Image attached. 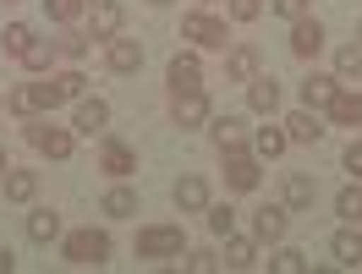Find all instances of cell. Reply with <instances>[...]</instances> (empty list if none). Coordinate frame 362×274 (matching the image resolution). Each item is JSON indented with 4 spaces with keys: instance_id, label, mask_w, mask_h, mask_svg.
Returning <instances> with one entry per match:
<instances>
[{
    "instance_id": "obj_4",
    "label": "cell",
    "mask_w": 362,
    "mask_h": 274,
    "mask_svg": "<svg viewBox=\"0 0 362 274\" xmlns=\"http://www.w3.org/2000/svg\"><path fill=\"white\" fill-rule=\"evenodd\" d=\"M181 39H192L198 49H226L230 28L220 23V17H209V11H187V17H181Z\"/></svg>"
},
{
    "instance_id": "obj_7",
    "label": "cell",
    "mask_w": 362,
    "mask_h": 274,
    "mask_svg": "<svg viewBox=\"0 0 362 274\" xmlns=\"http://www.w3.org/2000/svg\"><path fill=\"white\" fill-rule=\"evenodd\" d=\"M105 126H110V105L99 99V93H83L77 99V110H71V132H83V137H105Z\"/></svg>"
},
{
    "instance_id": "obj_37",
    "label": "cell",
    "mask_w": 362,
    "mask_h": 274,
    "mask_svg": "<svg viewBox=\"0 0 362 274\" xmlns=\"http://www.w3.org/2000/svg\"><path fill=\"white\" fill-rule=\"evenodd\" d=\"M264 17V0H230V23H258Z\"/></svg>"
},
{
    "instance_id": "obj_9",
    "label": "cell",
    "mask_w": 362,
    "mask_h": 274,
    "mask_svg": "<svg viewBox=\"0 0 362 274\" xmlns=\"http://www.w3.org/2000/svg\"><path fill=\"white\" fill-rule=\"evenodd\" d=\"M209 99H204V88H192V93H170V121H176L181 132L187 126H209Z\"/></svg>"
},
{
    "instance_id": "obj_14",
    "label": "cell",
    "mask_w": 362,
    "mask_h": 274,
    "mask_svg": "<svg viewBox=\"0 0 362 274\" xmlns=\"http://www.w3.org/2000/svg\"><path fill=\"white\" fill-rule=\"evenodd\" d=\"M258 181H264V170H258V160H252L247 148H242V154H226V186L230 192H252Z\"/></svg>"
},
{
    "instance_id": "obj_15",
    "label": "cell",
    "mask_w": 362,
    "mask_h": 274,
    "mask_svg": "<svg viewBox=\"0 0 362 274\" xmlns=\"http://www.w3.org/2000/svg\"><path fill=\"white\" fill-rule=\"evenodd\" d=\"M165 83H170V93H192V88H204V66H198V55H170V66H165Z\"/></svg>"
},
{
    "instance_id": "obj_23",
    "label": "cell",
    "mask_w": 362,
    "mask_h": 274,
    "mask_svg": "<svg viewBox=\"0 0 362 274\" xmlns=\"http://www.w3.org/2000/svg\"><path fill=\"white\" fill-rule=\"evenodd\" d=\"M55 236H61V214H55V208H33V214H28V242L49 247Z\"/></svg>"
},
{
    "instance_id": "obj_36",
    "label": "cell",
    "mask_w": 362,
    "mask_h": 274,
    "mask_svg": "<svg viewBox=\"0 0 362 274\" xmlns=\"http://www.w3.org/2000/svg\"><path fill=\"white\" fill-rule=\"evenodd\" d=\"M33 39H39V33H33L28 23H11V28H6V55H17V61H23V49L33 44Z\"/></svg>"
},
{
    "instance_id": "obj_2",
    "label": "cell",
    "mask_w": 362,
    "mask_h": 274,
    "mask_svg": "<svg viewBox=\"0 0 362 274\" xmlns=\"http://www.w3.org/2000/svg\"><path fill=\"white\" fill-rule=\"evenodd\" d=\"M61 258L77 263V269H105L110 263V230H99V225L71 230L66 242H61Z\"/></svg>"
},
{
    "instance_id": "obj_22",
    "label": "cell",
    "mask_w": 362,
    "mask_h": 274,
    "mask_svg": "<svg viewBox=\"0 0 362 274\" xmlns=\"http://www.w3.org/2000/svg\"><path fill=\"white\" fill-rule=\"evenodd\" d=\"M329 121H335V126H362V93L340 88L335 99H329Z\"/></svg>"
},
{
    "instance_id": "obj_24",
    "label": "cell",
    "mask_w": 362,
    "mask_h": 274,
    "mask_svg": "<svg viewBox=\"0 0 362 274\" xmlns=\"http://www.w3.org/2000/svg\"><path fill=\"white\" fill-rule=\"evenodd\" d=\"M286 137H291V143H318V137H324V126H318V115L302 105V110L286 115Z\"/></svg>"
},
{
    "instance_id": "obj_26",
    "label": "cell",
    "mask_w": 362,
    "mask_h": 274,
    "mask_svg": "<svg viewBox=\"0 0 362 274\" xmlns=\"http://www.w3.org/2000/svg\"><path fill=\"white\" fill-rule=\"evenodd\" d=\"M99 214H110V220H132V214H137V192H132V186H110V192L99 198Z\"/></svg>"
},
{
    "instance_id": "obj_42",
    "label": "cell",
    "mask_w": 362,
    "mask_h": 274,
    "mask_svg": "<svg viewBox=\"0 0 362 274\" xmlns=\"http://www.w3.org/2000/svg\"><path fill=\"white\" fill-rule=\"evenodd\" d=\"M148 6H170V0H148Z\"/></svg>"
},
{
    "instance_id": "obj_34",
    "label": "cell",
    "mask_w": 362,
    "mask_h": 274,
    "mask_svg": "<svg viewBox=\"0 0 362 274\" xmlns=\"http://www.w3.org/2000/svg\"><path fill=\"white\" fill-rule=\"evenodd\" d=\"M286 143H291V137L280 132V126H258V137H252V148H258L264 160H274V154H286Z\"/></svg>"
},
{
    "instance_id": "obj_20",
    "label": "cell",
    "mask_w": 362,
    "mask_h": 274,
    "mask_svg": "<svg viewBox=\"0 0 362 274\" xmlns=\"http://www.w3.org/2000/svg\"><path fill=\"white\" fill-rule=\"evenodd\" d=\"M0 181H6V198H11V203H33V198H39V176H33V170L6 165V170H0Z\"/></svg>"
},
{
    "instance_id": "obj_19",
    "label": "cell",
    "mask_w": 362,
    "mask_h": 274,
    "mask_svg": "<svg viewBox=\"0 0 362 274\" xmlns=\"http://www.w3.org/2000/svg\"><path fill=\"white\" fill-rule=\"evenodd\" d=\"M340 88H346L340 77H329V71H313V77L302 83V105H308V110H329V99H335Z\"/></svg>"
},
{
    "instance_id": "obj_38",
    "label": "cell",
    "mask_w": 362,
    "mask_h": 274,
    "mask_svg": "<svg viewBox=\"0 0 362 274\" xmlns=\"http://www.w3.org/2000/svg\"><path fill=\"white\" fill-rule=\"evenodd\" d=\"M181 269H192V274H209V269H220V258H214V252H187V258H181Z\"/></svg>"
},
{
    "instance_id": "obj_27",
    "label": "cell",
    "mask_w": 362,
    "mask_h": 274,
    "mask_svg": "<svg viewBox=\"0 0 362 274\" xmlns=\"http://www.w3.org/2000/svg\"><path fill=\"white\" fill-rule=\"evenodd\" d=\"M258 263V247H252L247 236H226V258H220V269H252Z\"/></svg>"
},
{
    "instance_id": "obj_39",
    "label": "cell",
    "mask_w": 362,
    "mask_h": 274,
    "mask_svg": "<svg viewBox=\"0 0 362 274\" xmlns=\"http://www.w3.org/2000/svg\"><path fill=\"white\" fill-rule=\"evenodd\" d=\"M269 6L286 17V23H296V17H308V6H313V0H269Z\"/></svg>"
},
{
    "instance_id": "obj_13",
    "label": "cell",
    "mask_w": 362,
    "mask_h": 274,
    "mask_svg": "<svg viewBox=\"0 0 362 274\" xmlns=\"http://www.w3.org/2000/svg\"><path fill=\"white\" fill-rule=\"evenodd\" d=\"M318 49H324V23L318 17H296L291 23V55L296 61H313Z\"/></svg>"
},
{
    "instance_id": "obj_40",
    "label": "cell",
    "mask_w": 362,
    "mask_h": 274,
    "mask_svg": "<svg viewBox=\"0 0 362 274\" xmlns=\"http://www.w3.org/2000/svg\"><path fill=\"white\" fill-rule=\"evenodd\" d=\"M340 160H346V170H351V176H362V137H351V143H346V154H340Z\"/></svg>"
},
{
    "instance_id": "obj_45",
    "label": "cell",
    "mask_w": 362,
    "mask_h": 274,
    "mask_svg": "<svg viewBox=\"0 0 362 274\" xmlns=\"http://www.w3.org/2000/svg\"><path fill=\"white\" fill-rule=\"evenodd\" d=\"M357 33H362V28H357Z\"/></svg>"
},
{
    "instance_id": "obj_18",
    "label": "cell",
    "mask_w": 362,
    "mask_h": 274,
    "mask_svg": "<svg viewBox=\"0 0 362 274\" xmlns=\"http://www.w3.org/2000/svg\"><path fill=\"white\" fill-rule=\"evenodd\" d=\"M247 110L252 115H274L280 110V83H274L269 71H258V77L247 83Z\"/></svg>"
},
{
    "instance_id": "obj_35",
    "label": "cell",
    "mask_w": 362,
    "mask_h": 274,
    "mask_svg": "<svg viewBox=\"0 0 362 274\" xmlns=\"http://www.w3.org/2000/svg\"><path fill=\"white\" fill-rule=\"evenodd\" d=\"M204 214H209V230H214V236H230V230H236V208L230 203H209Z\"/></svg>"
},
{
    "instance_id": "obj_21",
    "label": "cell",
    "mask_w": 362,
    "mask_h": 274,
    "mask_svg": "<svg viewBox=\"0 0 362 274\" xmlns=\"http://www.w3.org/2000/svg\"><path fill=\"white\" fill-rule=\"evenodd\" d=\"M329 252H335V263H340V269H362V236H357L351 225L329 236Z\"/></svg>"
},
{
    "instance_id": "obj_30",
    "label": "cell",
    "mask_w": 362,
    "mask_h": 274,
    "mask_svg": "<svg viewBox=\"0 0 362 274\" xmlns=\"http://www.w3.org/2000/svg\"><path fill=\"white\" fill-rule=\"evenodd\" d=\"M335 77L340 83H357L362 77V44H340L335 49Z\"/></svg>"
},
{
    "instance_id": "obj_44",
    "label": "cell",
    "mask_w": 362,
    "mask_h": 274,
    "mask_svg": "<svg viewBox=\"0 0 362 274\" xmlns=\"http://www.w3.org/2000/svg\"><path fill=\"white\" fill-rule=\"evenodd\" d=\"M204 6H214V0H204Z\"/></svg>"
},
{
    "instance_id": "obj_33",
    "label": "cell",
    "mask_w": 362,
    "mask_h": 274,
    "mask_svg": "<svg viewBox=\"0 0 362 274\" xmlns=\"http://www.w3.org/2000/svg\"><path fill=\"white\" fill-rule=\"evenodd\" d=\"M93 0H45V11H49V23H77V17H83V11H88Z\"/></svg>"
},
{
    "instance_id": "obj_10",
    "label": "cell",
    "mask_w": 362,
    "mask_h": 274,
    "mask_svg": "<svg viewBox=\"0 0 362 274\" xmlns=\"http://www.w3.org/2000/svg\"><path fill=\"white\" fill-rule=\"evenodd\" d=\"M209 137L220 154H242L247 148V121L242 115H209Z\"/></svg>"
},
{
    "instance_id": "obj_32",
    "label": "cell",
    "mask_w": 362,
    "mask_h": 274,
    "mask_svg": "<svg viewBox=\"0 0 362 274\" xmlns=\"http://www.w3.org/2000/svg\"><path fill=\"white\" fill-rule=\"evenodd\" d=\"M269 269H274V274H308L313 263H308V252H296V247H280V252L269 258Z\"/></svg>"
},
{
    "instance_id": "obj_28",
    "label": "cell",
    "mask_w": 362,
    "mask_h": 274,
    "mask_svg": "<svg viewBox=\"0 0 362 274\" xmlns=\"http://www.w3.org/2000/svg\"><path fill=\"white\" fill-rule=\"evenodd\" d=\"M23 66L33 71V77H45V71L55 66V39H33V44L23 49Z\"/></svg>"
},
{
    "instance_id": "obj_3",
    "label": "cell",
    "mask_w": 362,
    "mask_h": 274,
    "mask_svg": "<svg viewBox=\"0 0 362 274\" xmlns=\"http://www.w3.org/2000/svg\"><path fill=\"white\" fill-rule=\"evenodd\" d=\"M28 143L49 154V160H71V148H77V132L71 126H55V121H28Z\"/></svg>"
},
{
    "instance_id": "obj_31",
    "label": "cell",
    "mask_w": 362,
    "mask_h": 274,
    "mask_svg": "<svg viewBox=\"0 0 362 274\" xmlns=\"http://www.w3.org/2000/svg\"><path fill=\"white\" fill-rule=\"evenodd\" d=\"M55 55H66V61H83L88 55V33H77V28H61V39H55Z\"/></svg>"
},
{
    "instance_id": "obj_1",
    "label": "cell",
    "mask_w": 362,
    "mask_h": 274,
    "mask_svg": "<svg viewBox=\"0 0 362 274\" xmlns=\"http://www.w3.org/2000/svg\"><path fill=\"white\" fill-rule=\"evenodd\" d=\"M83 71H49V83H23V88H11V115H23V121H33V115H49L55 105H66V99H83Z\"/></svg>"
},
{
    "instance_id": "obj_16",
    "label": "cell",
    "mask_w": 362,
    "mask_h": 274,
    "mask_svg": "<svg viewBox=\"0 0 362 274\" xmlns=\"http://www.w3.org/2000/svg\"><path fill=\"white\" fill-rule=\"evenodd\" d=\"M170 198H176L181 214H204V208H209V181H204V176H181V181L170 186Z\"/></svg>"
},
{
    "instance_id": "obj_12",
    "label": "cell",
    "mask_w": 362,
    "mask_h": 274,
    "mask_svg": "<svg viewBox=\"0 0 362 274\" xmlns=\"http://www.w3.org/2000/svg\"><path fill=\"white\" fill-rule=\"evenodd\" d=\"M99 170H105V176H115V181H127V176L137 170L132 143H121V137H105V143H99Z\"/></svg>"
},
{
    "instance_id": "obj_8",
    "label": "cell",
    "mask_w": 362,
    "mask_h": 274,
    "mask_svg": "<svg viewBox=\"0 0 362 274\" xmlns=\"http://www.w3.org/2000/svg\"><path fill=\"white\" fill-rule=\"evenodd\" d=\"M286 230H291V208L286 203L252 208V242H286Z\"/></svg>"
},
{
    "instance_id": "obj_41",
    "label": "cell",
    "mask_w": 362,
    "mask_h": 274,
    "mask_svg": "<svg viewBox=\"0 0 362 274\" xmlns=\"http://www.w3.org/2000/svg\"><path fill=\"white\" fill-rule=\"evenodd\" d=\"M17 269V258H11V247H0V274H11Z\"/></svg>"
},
{
    "instance_id": "obj_17",
    "label": "cell",
    "mask_w": 362,
    "mask_h": 274,
    "mask_svg": "<svg viewBox=\"0 0 362 274\" xmlns=\"http://www.w3.org/2000/svg\"><path fill=\"white\" fill-rule=\"evenodd\" d=\"M258 71H264V55H258L252 44H236L226 55V83H252Z\"/></svg>"
},
{
    "instance_id": "obj_29",
    "label": "cell",
    "mask_w": 362,
    "mask_h": 274,
    "mask_svg": "<svg viewBox=\"0 0 362 274\" xmlns=\"http://www.w3.org/2000/svg\"><path fill=\"white\" fill-rule=\"evenodd\" d=\"M335 214L346 220V225H362V186H357V181L335 192Z\"/></svg>"
},
{
    "instance_id": "obj_5",
    "label": "cell",
    "mask_w": 362,
    "mask_h": 274,
    "mask_svg": "<svg viewBox=\"0 0 362 274\" xmlns=\"http://www.w3.org/2000/svg\"><path fill=\"white\" fill-rule=\"evenodd\" d=\"M181 252H187L181 225H148V230H137V258H181Z\"/></svg>"
},
{
    "instance_id": "obj_25",
    "label": "cell",
    "mask_w": 362,
    "mask_h": 274,
    "mask_svg": "<svg viewBox=\"0 0 362 274\" xmlns=\"http://www.w3.org/2000/svg\"><path fill=\"white\" fill-rule=\"evenodd\" d=\"M313 203H318V181L302 176V170H291L286 176V208H313Z\"/></svg>"
},
{
    "instance_id": "obj_11",
    "label": "cell",
    "mask_w": 362,
    "mask_h": 274,
    "mask_svg": "<svg viewBox=\"0 0 362 274\" xmlns=\"http://www.w3.org/2000/svg\"><path fill=\"white\" fill-rule=\"evenodd\" d=\"M105 66H110L115 77H132V71H143V44H137V39H127V33H115L110 44H105Z\"/></svg>"
},
{
    "instance_id": "obj_43",
    "label": "cell",
    "mask_w": 362,
    "mask_h": 274,
    "mask_svg": "<svg viewBox=\"0 0 362 274\" xmlns=\"http://www.w3.org/2000/svg\"><path fill=\"white\" fill-rule=\"evenodd\" d=\"M0 170H6V148H0Z\"/></svg>"
},
{
    "instance_id": "obj_6",
    "label": "cell",
    "mask_w": 362,
    "mask_h": 274,
    "mask_svg": "<svg viewBox=\"0 0 362 274\" xmlns=\"http://www.w3.org/2000/svg\"><path fill=\"white\" fill-rule=\"evenodd\" d=\"M121 28H127V6H121V0H93L88 6V39L110 44Z\"/></svg>"
}]
</instances>
